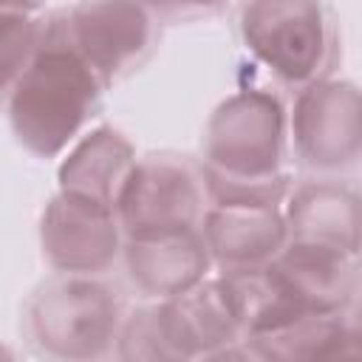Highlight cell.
<instances>
[{
    "instance_id": "cell-13",
    "label": "cell",
    "mask_w": 362,
    "mask_h": 362,
    "mask_svg": "<svg viewBox=\"0 0 362 362\" xmlns=\"http://www.w3.org/2000/svg\"><path fill=\"white\" fill-rule=\"evenodd\" d=\"M136 161L133 141L122 130L99 124L82 133L62 156L57 167V189L88 204L119 209V198Z\"/></svg>"
},
{
    "instance_id": "cell-11",
    "label": "cell",
    "mask_w": 362,
    "mask_h": 362,
    "mask_svg": "<svg viewBox=\"0 0 362 362\" xmlns=\"http://www.w3.org/2000/svg\"><path fill=\"white\" fill-rule=\"evenodd\" d=\"M122 263L133 288L150 300L178 297L215 269L201 226L127 238Z\"/></svg>"
},
{
    "instance_id": "cell-5",
    "label": "cell",
    "mask_w": 362,
    "mask_h": 362,
    "mask_svg": "<svg viewBox=\"0 0 362 362\" xmlns=\"http://www.w3.org/2000/svg\"><path fill=\"white\" fill-rule=\"evenodd\" d=\"M288 144L294 158L314 173L354 167L362 158V90L334 76L297 88L288 107Z\"/></svg>"
},
{
    "instance_id": "cell-3",
    "label": "cell",
    "mask_w": 362,
    "mask_h": 362,
    "mask_svg": "<svg viewBox=\"0 0 362 362\" xmlns=\"http://www.w3.org/2000/svg\"><path fill=\"white\" fill-rule=\"evenodd\" d=\"M124 322L122 300L93 274H57L23 305L28 342L54 359H99L116 351Z\"/></svg>"
},
{
    "instance_id": "cell-10",
    "label": "cell",
    "mask_w": 362,
    "mask_h": 362,
    "mask_svg": "<svg viewBox=\"0 0 362 362\" xmlns=\"http://www.w3.org/2000/svg\"><path fill=\"white\" fill-rule=\"evenodd\" d=\"M283 212L288 243L348 260L362 255V192L354 184L331 175L303 181L291 187Z\"/></svg>"
},
{
    "instance_id": "cell-16",
    "label": "cell",
    "mask_w": 362,
    "mask_h": 362,
    "mask_svg": "<svg viewBox=\"0 0 362 362\" xmlns=\"http://www.w3.org/2000/svg\"><path fill=\"white\" fill-rule=\"evenodd\" d=\"M116 354L122 359H136V362H175L164 337L158 300H150L147 305L124 314Z\"/></svg>"
},
{
    "instance_id": "cell-1",
    "label": "cell",
    "mask_w": 362,
    "mask_h": 362,
    "mask_svg": "<svg viewBox=\"0 0 362 362\" xmlns=\"http://www.w3.org/2000/svg\"><path fill=\"white\" fill-rule=\"evenodd\" d=\"M201 147L209 204H286L288 110L274 90L240 88L221 99L204 124Z\"/></svg>"
},
{
    "instance_id": "cell-17",
    "label": "cell",
    "mask_w": 362,
    "mask_h": 362,
    "mask_svg": "<svg viewBox=\"0 0 362 362\" xmlns=\"http://www.w3.org/2000/svg\"><path fill=\"white\" fill-rule=\"evenodd\" d=\"M156 17H206L215 14L226 0H136Z\"/></svg>"
},
{
    "instance_id": "cell-14",
    "label": "cell",
    "mask_w": 362,
    "mask_h": 362,
    "mask_svg": "<svg viewBox=\"0 0 362 362\" xmlns=\"http://www.w3.org/2000/svg\"><path fill=\"white\" fill-rule=\"evenodd\" d=\"M272 269L305 311L345 314L356 297L354 260L348 257L286 243V249L272 260Z\"/></svg>"
},
{
    "instance_id": "cell-12",
    "label": "cell",
    "mask_w": 362,
    "mask_h": 362,
    "mask_svg": "<svg viewBox=\"0 0 362 362\" xmlns=\"http://www.w3.org/2000/svg\"><path fill=\"white\" fill-rule=\"evenodd\" d=\"M201 232L218 272H246L272 263L288 243L283 206L209 204Z\"/></svg>"
},
{
    "instance_id": "cell-4",
    "label": "cell",
    "mask_w": 362,
    "mask_h": 362,
    "mask_svg": "<svg viewBox=\"0 0 362 362\" xmlns=\"http://www.w3.org/2000/svg\"><path fill=\"white\" fill-rule=\"evenodd\" d=\"M238 37L291 90L328 76L334 62V25L320 0H240Z\"/></svg>"
},
{
    "instance_id": "cell-9",
    "label": "cell",
    "mask_w": 362,
    "mask_h": 362,
    "mask_svg": "<svg viewBox=\"0 0 362 362\" xmlns=\"http://www.w3.org/2000/svg\"><path fill=\"white\" fill-rule=\"evenodd\" d=\"M158 314L173 359H218L246 337L238 300L221 272L178 297L158 300Z\"/></svg>"
},
{
    "instance_id": "cell-7",
    "label": "cell",
    "mask_w": 362,
    "mask_h": 362,
    "mask_svg": "<svg viewBox=\"0 0 362 362\" xmlns=\"http://www.w3.org/2000/svg\"><path fill=\"white\" fill-rule=\"evenodd\" d=\"M54 23L105 85L139 68L156 42V14L136 0H82L54 11Z\"/></svg>"
},
{
    "instance_id": "cell-15",
    "label": "cell",
    "mask_w": 362,
    "mask_h": 362,
    "mask_svg": "<svg viewBox=\"0 0 362 362\" xmlns=\"http://www.w3.org/2000/svg\"><path fill=\"white\" fill-rule=\"evenodd\" d=\"M45 11L28 14V11H0V68H3V85H8L25 62L37 54V48L45 40L48 31Z\"/></svg>"
},
{
    "instance_id": "cell-18",
    "label": "cell",
    "mask_w": 362,
    "mask_h": 362,
    "mask_svg": "<svg viewBox=\"0 0 362 362\" xmlns=\"http://www.w3.org/2000/svg\"><path fill=\"white\" fill-rule=\"evenodd\" d=\"M45 6V0H0V11H28V14H40Z\"/></svg>"
},
{
    "instance_id": "cell-8",
    "label": "cell",
    "mask_w": 362,
    "mask_h": 362,
    "mask_svg": "<svg viewBox=\"0 0 362 362\" xmlns=\"http://www.w3.org/2000/svg\"><path fill=\"white\" fill-rule=\"evenodd\" d=\"M40 252L57 274H105L124 252V226L116 209L54 192L40 215Z\"/></svg>"
},
{
    "instance_id": "cell-2",
    "label": "cell",
    "mask_w": 362,
    "mask_h": 362,
    "mask_svg": "<svg viewBox=\"0 0 362 362\" xmlns=\"http://www.w3.org/2000/svg\"><path fill=\"white\" fill-rule=\"evenodd\" d=\"M105 82L59 34L54 14L37 54L25 68L3 85L6 119L14 141L34 158H62L68 147L88 133Z\"/></svg>"
},
{
    "instance_id": "cell-6",
    "label": "cell",
    "mask_w": 362,
    "mask_h": 362,
    "mask_svg": "<svg viewBox=\"0 0 362 362\" xmlns=\"http://www.w3.org/2000/svg\"><path fill=\"white\" fill-rule=\"evenodd\" d=\"M209 206L204 170L173 153L141 156L119 198V221L127 238L201 226Z\"/></svg>"
},
{
    "instance_id": "cell-19",
    "label": "cell",
    "mask_w": 362,
    "mask_h": 362,
    "mask_svg": "<svg viewBox=\"0 0 362 362\" xmlns=\"http://www.w3.org/2000/svg\"><path fill=\"white\" fill-rule=\"evenodd\" d=\"M351 320H354V322L362 328V297H359V303L354 305V317H351Z\"/></svg>"
}]
</instances>
